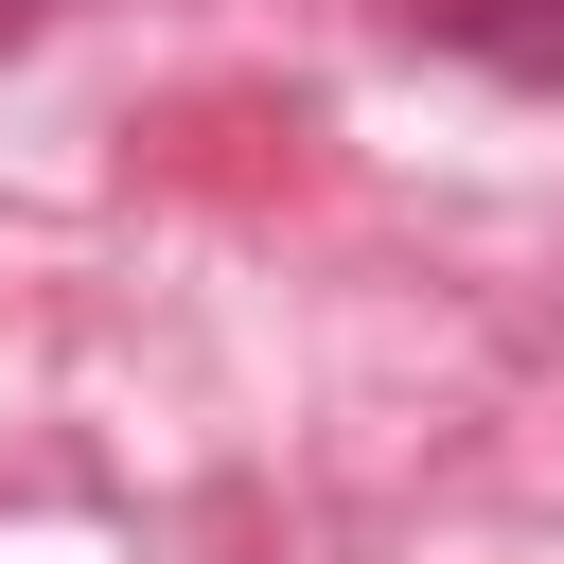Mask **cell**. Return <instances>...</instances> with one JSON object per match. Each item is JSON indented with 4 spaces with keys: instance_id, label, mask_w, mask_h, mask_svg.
<instances>
[{
    "instance_id": "obj_2",
    "label": "cell",
    "mask_w": 564,
    "mask_h": 564,
    "mask_svg": "<svg viewBox=\"0 0 564 564\" xmlns=\"http://www.w3.org/2000/svg\"><path fill=\"white\" fill-rule=\"evenodd\" d=\"M18 18H53V0H0V35H18Z\"/></svg>"
},
{
    "instance_id": "obj_1",
    "label": "cell",
    "mask_w": 564,
    "mask_h": 564,
    "mask_svg": "<svg viewBox=\"0 0 564 564\" xmlns=\"http://www.w3.org/2000/svg\"><path fill=\"white\" fill-rule=\"evenodd\" d=\"M441 35H458V53H494V70H564V18H494V0H441Z\"/></svg>"
}]
</instances>
